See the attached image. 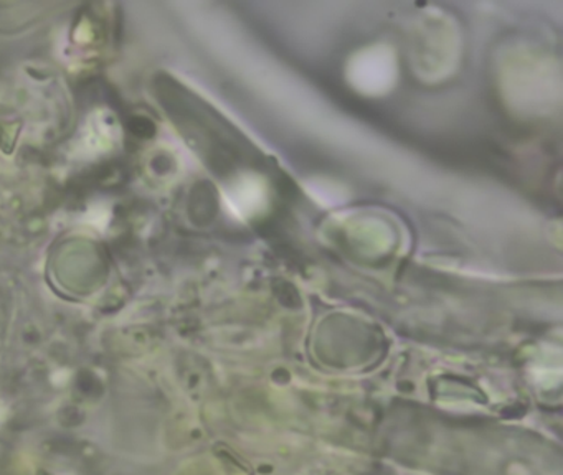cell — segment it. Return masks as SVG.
Instances as JSON below:
<instances>
[{"label":"cell","mask_w":563,"mask_h":475,"mask_svg":"<svg viewBox=\"0 0 563 475\" xmlns=\"http://www.w3.org/2000/svg\"><path fill=\"white\" fill-rule=\"evenodd\" d=\"M372 55L364 56L355 65L357 69V81L362 82L367 91L380 92L390 86L394 79V62L387 53L371 52Z\"/></svg>","instance_id":"obj_1"}]
</instances>
